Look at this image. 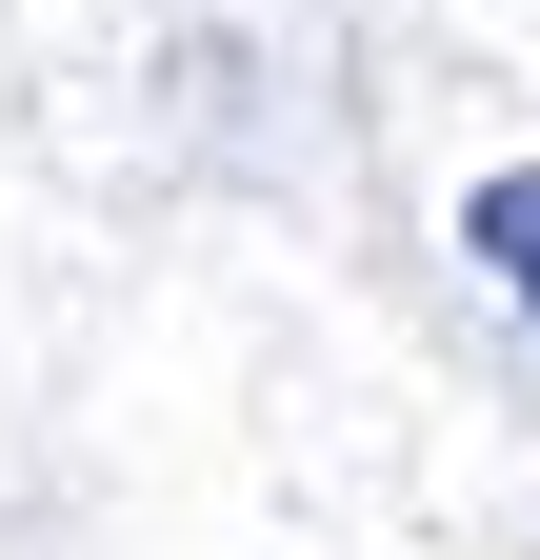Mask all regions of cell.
<instances>
[{"label":"cell","mask_w":540,"mask_h":560,"mask_svg":"<svg viewBox=\"0 0 540 560\" xmlns=\"http://www.w3.org/2000/svg\"><path fill=\"white\" fill-rule=\"evenodd\" d=\"M460 241H481V280H501V301L540 320V161H501L481 200H460Z\"/></svg>","instance_id":"6da1fadb"}]
</instances>
